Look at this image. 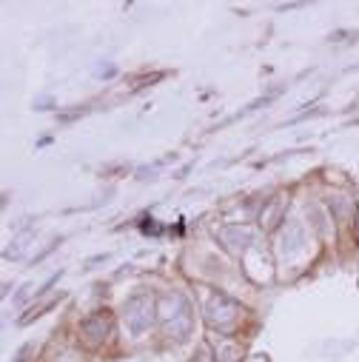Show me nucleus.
Returning <instances> with one entry per match:
<instances>
[{
  "label": "nucleus",
  "mask_w": 359,
  "mask_h": 362,
  "mask_svg": "<svg viewBox=\"0 0 359 362\" xmlns=\"http://www.w3.org/2000/svg\"><path fill=\"white\" fill-rule=\"evenodd\" d=\"M123 314H126V325H129V331L134 337H140L142 331H149L152 325H154V314H157V305L149 294H134L126 300L123 305Z\"/></svg>",
  "instance_id": "2"
},
{
  "label": "nucleus",
  "mask_w": 359,
  "mask_h": 362,
  "mask_svg": "<svg viewBox=\"0 0 359 362\" xmlns=\"http://www.w3.org/2000/svg\"><path fill=\"white\" fill-rule=\"evenodd\" d=\"M160 303L168 305V311H163L168 334H171L177 342H183V340L191 334V305H189V300H186L183 294H166Z\"/></svg>",
  "instance_id": "1"
},
{
  "label": "nucleus",
  "mask_w": 359,
  "mask_h": 362,
  "mask_svg": "<svg viewBox=\"0 0 359 362\" xmlns=\"http://www.w3.org/2000/svg\"><path fill=\"white\" fill-rule=\"evenodd\" d=\"M237 314H240V305L231 300V297H223V294H217L211 303H208V322L211 325H228V322H234L237 319Z\"/></svg>",
  "instance_id": "4"
},
{
  "label": "nucleus",
  "mask_w": 359,
  "mask_h": 362,
  "mask_svg": "<svg viewBox=\"0 0 359 362\" xmlns=\"http://www.w3.org/2000/svg\"><path fill=\"white\" fill-rule=\"evenodd\" d=\"M83 337L89 340V342H103V340H109L112 337V331H115V319H112V314L109 311H94L91 317H86L83 319Z\"/></svg>",
  "instance_id": "3"
},
{
  "label": "nucleus",
  "mask_w": 359,
  "mask_h": 362,
  "mask_svg": "<svg viewBox=\"0 0 359 362\" xmlns=\"http://www.w3.org/2000/svg\"><path fill=\"white\" fill-rule=\"evenodd\" d=\"M191 362H214V359H211V354H208V348H200V351H197V356H194Z\"/></svg>",
  "instance_id": "6"
},
{
  "label": "nucleus",
  "mask_w": 359,
  "mask_h": 362,
  "mask_svg": "<svg viewBox=\"0 0 359 362\" xmlns=\"http://www.w3.org/2000/svg\"><path fill=\"white\" fill-rule=\"evenodd\" d=\"M279 245H282L285 254H297V251L305 245V229H302V223H288V226H285Z\"/></svg>",
  "instance_id": "5"
}]
</instances>
